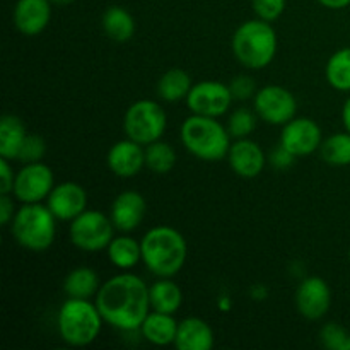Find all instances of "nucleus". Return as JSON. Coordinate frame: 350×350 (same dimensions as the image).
Masks as SVG:
<instances>
[{"label": "nucleus", "instance_id": "79ce46f5", "mask_svg": "<svg viewBox=\"0 0 350 350\" xmlns=\"http://www.w3.org/2000/svg\"><path fill=\"white\" fill-rule=\"evenodd\" d=\"M53 3H60V5H65V3H70L74 2V0H51Z\"/></svg>", "mask_w": 350, "mask_h": 350}, {"label": "nucleus", "instance_id": "37998d69", "mask_svg": "<svg viewBox=\"0 0 350 350\" xmlns=\"http://www.w3.org/2000/svg\"><path fill=\"white\" fill-rule=\"evenodd\" d=\"M344 350H350V335H349L347 342H345V347H344Z\"/></svg>", "mask_w": 350, "mask_h": 350}, {"label": "nucleus", "instance_id": "f03ea898", "mask_svg": "<svg viewBox=\"0 0 350 350\" xmlns=\"http://www.w3.org/2000/svg\"><path fill=\"white\" fill-rule=\"evenodd\" d=\"M140 248L144 265L156 277H174L187 262V241L171 226L150 228L140 239Z\"/></svg>", "mask_w": 350, "mask_h": 350}, {"label": "nucleus", "instance_id": "7ed1b4c3", "mask_svg": "<svg viewBox=\"0 0 350 350\" xmlns=\"http://www.w3.org/2000/svg\"><path fill=\"white\" fill-rule=\"evenodd\" d=\"M180 137L191 156L207 163L226 159L231 149V133L212 116L191 115L181 125Z\"/></svg>", "mask_w": 350, "mask_h": 350}, {"label": "nucleus", "instance_id": "7c9ffc66", "mask_svg": "<svg viewBox=\"0 0 350 350\" xmlns=\"http://www.w3.org/2000/svg\"><path fill=\"white\" fill-rule=\"evenodd\" d=\"M44 152H46V144H44L43 137L34 135V133H27V137L23 142V147H21L19 150L17 159H19L23 164L38 163V161L43 159Z\"/></svg>", "mask_w": 350, "mask_h": 350}, {"label": "nucleus", "instance_id": "a19ab883", "mask_svg": "<svg viewBox=\"0 0 350 350\" xmlns=\"http://www.w3.org/2000/svg\"><path fill=\"white\" fill-rule=\"evenodd\" d=\"M342 122H344L345 130L350 133V96L347 101H345L344 108H342Z\"/></svg>", "mask_w": 350, "mask_h": 350}, {"label": "nucleus", "instance_id": "aec40b11", "mask_svg": "<svg viewBox=\"0 0 350 350\" xmlns=\"http://www.w3.org/2000/svg\"><path fill=\"white\" fill-rule=\"evenodd\" d=\"M140 334L147 342L154 345H171L176 340L178 321L173 314L161 313V311H150L140 327Z\"/></svg>", "mask_w": 350, "mask_h": 350}, {"label": "nucleus", "instance_id": "20e7f679", "mask_svg": "<svg viewBox=\"0 0 350 350\" xmlns=\"http://www.w3.org/2000/svg\"><path fill=\"white\" fill-rule=\"evenodd\" d=\"M231 44L236 60L243 67L260 70L269 67L275 58L277 33L267 21H246L236 29Z\"/></svg>", "mask_w": 350, "mask_h": 350}, {"label": "nucleus", "instance_id": "f704fd0d", "mask_svg": "<svg viewBox=\"0 0 350 350\" xmlns=\"http://www.w3.org/2000/svg\"><path fill=\"white\" fill-rule=\"evenodd\" d=\"M267 159H269V163L272 164L273 167H277V170H287V167H291L294 164L296 156L291 154L286 147H282L279 144V147H275Z\"/></svg>", "mask_w": 350, "mask_h": 350}, {"label": "nucleus", "instance_id": "a211bd4d", "mask_svg": "<svg viewBox=\"0 0 350 350\" xmlns=\"http://www.w3.org/2000/svg\"><path fill=\"white\" fill-rule=\"evenodd\" d=\"M51 0H17L14 7V24L24 36H38L46 29L51 19Z\"/></svg>", "mask_w": 350, "mask_h": 350}, {"label": "nucleus", "instance_id": "9d476101", "mask_svg": "<svg viewBox=\"0 0 350 350\" xmlns=\"http://www.w3.org/2000/svg\"><path fill=\"white\" fill-rule=\"evenodd\" d=\"M55 187V174L50 166L38 161L27 163L16 173L12 195L21 204H41Z\"/></svg>", "mask_w": 350, "mask_h": 350}, {"label": "nucleus", "instance_id": "9b49d317", "mask_svg": "<svg viewBox=\"0 0 350 350\" xmlns=\"http://www.w3.org/2000/svg\"><path fill=\"white\" fill-rule=\"evenodd\" d=\"M232 99L234 98L229 85L217 81H202L191 85L185 101L191 115L219 118L229 111Z\"/></svg>", "mask_w": 350, "mask_h": 350}, {"label": "nucleus", "instance_id": "473e14b6", "mask_svg": "<svg viewBox=\"0 0 350 350\" xmlns=\"http://www.w3.org/2000/svg\"><path fill=\"white\" fill-rule=\"evenodd\" d=\"M287 0H253V10L258 19L273 23L286 10Z\"/></svg>", "mask_w": 350, "mask_h": 350}, {"label": "nucleus", "instance_id": "4c0bfd02", "mask_svg": "<svg viewBox=\"0 0 350 350\" xmlns=\"http://www.w3.org/2000/svg\"><path fill=\"white\" fill-rule=\"evenodd\" d=\"M318 2H320L323 7H327V9H332V10H340L350 5V0H318Z\"/></svg>", "mask_w": 350, "mask_h": 350}, {"label": "nucleus", "instance_id": "ddd939ff", "mask_svg": "<svg viewBox=\"0 0 350 350\" xmlns=\"http://www.w3.org/2000/svg\"><path fill=\"white\" fill-rule=\"evenodd\" d=\"M296 308L306 320H321L332 306V289L321 277H306L296 289Z\"/></svg>", "mask_w": 350, "mask_h": 350}, {"label": "nucleus", "instance_id": "5701e85b", "mask_svg": "<svg viewBox=\"0 0 350 350\" xmlns=\"http://www.w3.org/2000/svg\"><path fill=\"white\" fill-rule=\"evenodd\" d=\"M26 137V125L19 116L3 115L0 120V157L17 159Z\"/></svg>", "mask_w": 350, "mask_h": 350}, {"label": "nucleus", "instance_id": "1a4fd4ad", "mask_svg": "<svg viewBox=\"0 0 350 350\" xmlns=\"http://www.w3.org/2000/svg\"><path fill=\"white\" fill-rule=\"evenodd\" d=\"M253 109L260 120L270 125H286L296 118L297 101L289 89L270 84L258 89L253 98Z\"/></svg>", "mask_w": 350, "mask_h": 350}, {"label": "nucleus", "instance_id": "2eb2a0df", "mask_svg": "<svg viewBox=\"0 0 350 350\" xmlns=\"http://www.w3.org/2000/svg\"><path fill=\"white\" fill-rule=\"evenodd\" d=\"M106 163L111 173L118 178H133L146 166V149L142 144L126 137L125 140H118L111 146Z\"/></svg>", "mask_w": 350, "mask_h": 350}, {"label": "nucleus", "instance_id": "c03bdc74", "mask_svg": "<svg viewBox=\"0 0 350 350\" xmlns=\"http://www.w3.org/2000/svg\"><path fill=\"white\" fill-rule=\"evenodd\" d=\"M349 262H350V250H349Z\"/></svg>", "mask_w": 350, "mask_h": 350}, {"label": "nucleus", "instance_id": "2f4dec72", "mask_svg": "<svg viewBox=\"0 0 350 350\" xmlns=\"http://www.w3.org/2000/svg\"><path fill=\"white\" fill-rule=\"evenodd\" d=\"M320 338L323 347L330 350H344L349 334L344 327L337 323H327L320 332Z\"/></svg>", "mask_w": 350, "mask_h": 350}, {"label": "nucleus", "instance_id": "0eeeda50", "mask_svg": "<svg viewBox=\"0 0 350 350\" xmlns=\"http://www.w3.org/2000/svg\"><path fill=\"white\" fill-rule=\"evenodd\" d=\"M166 125L167 116L164 108L150 99H139L133 103L123 118V130L126 137L142 146L161 140Z\"/></svg>", "mask_w": 350, "mask_h": 350}, {"label": "nucleus", "instance_id": "ea45409f", "mask_svg": "<svg viewBox=\"0 0 350 350\" xmlns=\"http://www.w3.org/2000/svg\"><path fill=\"white\" fill-rule=\"evenodd\" d=\"M217 306L222 313H228V311L232 308V299L228 296V294H222V296L217 299Z\"/></svg>", "mask_w": 350, "mask_h": 350}, {"label": "nucleus", "instance_id": "dca6fc26", "mask_svg": "<svg viewBox=\"0 0 350 350\" xmlns=\"http://www.w3.org/2000/svg\"><path fill=\"white\" fill-rule=\"evenodd\" d=\"M228 161L231 170L238 176L252 180V178L260 176L269 159H267L262 147L255 140H250L246 137V139H238L234 144H231Z\"/></svg>", "mask_w": 350, "mask_h": 350}, {"label": "nucleus", "instance_id": "f3484780", "mask_svg": "<svg viewBox=\"0 0 350 350\" xmlns=\"http://www.w3.org/2000/svg\"><path fill=\"white\" fill-rule=\"evenodd\" d=\"M146 211V198H144L139 191L126 190L122 191V193L113 200L109 217H111L115 229H118V231L122 232H132L142 224Z\"/></svg>", "mask_w": 350, "mask_h": 350}, {"label": "nucleus", "instance_id": "b1692460", "mask_svg": "<svg viewBox=\"0 0 350 350\" xmlns=\"http://www.w3.org/2000/svg\"><path fill=\"white\" fill-rule=\"evenodd\" d=\"M99 287H101L99 275L89 267H77L64 279V293L67 294V297L91 299L98 294Z\"/></svg>", "mask_w": 350, "mask_h": 350}, {"label": "nucleus", "instance_id": "c85d7f7f", "mask_svg": "<svg viewBox=\"0 0 350 350\" xmlns=\"http://www.w3.org/2000/svg\"><path fill=\"white\" fill-rule=\"evenodd\" d=\"M321 157L332 166H349L350 164V133H334L321 142Z\"/></svg>", "mask_w": 350, "mask_h": 350}, {"label": "nucleus", "instance_id": "6ab92c4d", "mask_svg": "<svg viewBox=\"0 0 350 350\" xmlns=\"http://www.w3.org/2000/svg\"><path fill=\"white\" fill-rule=\"evenodd\" d=\"M174 347L178 350H211L214 347V332L211 325L197 317H188L178 323Z\"/></svg>", "mask_w": 350, "mask_h": 350}, {"label": "nucleus", "instance_id": "393cba45", "mask_svg": "<svg viewBox=\"0 0 350 350\" xmlns=\"http://www.w3.org/2000/svg\"><path fill=\"white\" fill-rule=\"evenodd\" d=\"M108 260L122 270H130L142 260V248L140 241L133 239L132 236H118L113 238L106 248Z\"/></svg>", "mask_w": 350, "mask_h": 350}, {"label": "nucleus", "instance_id": "c9c22d12", "mask_svg": "<svg viewBox=\"0 0 350 350\" xmlns=\"http://www.w3.org/2000/svg\"><path fill=\"white\" fill-rule=\"evenodd\" d=\"M0 178H2V183H0V193H12L16 174H14L12 167H10L9 159H5V157L0 159Z\"/></svg>", "mask_w": 350, "mask_h": 350}, {"label": "nucleus", "instance_id": "72a5a7b5", "mask_svg": "<svg viewBox=\"0 0 350 350\" xmlns=\"http://www.w3.org/2000/svg\"><path fill=\"white\" fill-rule=\"evenodd\" d=\"M229 88H231L232 98L239 99V101L255 98L256 94L255 81L252 77H248V75H238V77H234L231 84H229Z\"/></svg>", "mask_w": 350, "mask_h": 350}, {"label": "nucleus", "instance_id": "6e6552de", "mask_svg": "<svg viewBox=\"0 0 350 350\" xmlns=\"http://www.w3.org/2000/svg\"><path fill=\"white\" fill-rule=\"evenodd\" d=\"M115 226L111 217L99 211H84L70 221L68 234L75 248L82 252H101L108 248L113 239Z\"/></svg>", "mask_w": 350, "mask_h": 350}, {"label": "nucleus", "instance_id": "f257e3e1", "mask_svg": "<svg viewBox=\"0 0 350 350\" xmlns=\"http://www.w3.org/2000/svg\"><path fill=\"white\" fill-rule=\"evenodd\" d=\"M96 306L103 320L122 332H137L150 313L149 286L135 273H118L101 284Z\"/></svg>", "mask_w": 350, "mask_h": 350}, {"label": "nucleus", "instance_id": "a878e982", "mask_svg": "<svg viewBox=\"0 0 350 350\" xmlns=\"http://www.w3.org/2000/svg\"><path fill=\"white\" fill-rule=\"evenodd\" d=\"M191 77L183 68H171L161 75L157 82V94L163 101L176 103L187 99L191 89Z\"/></svg>", "mask_w": 350, "mask_h": 350}, {"label": "nucleus", "instance_id": "bb28decb", "mask_svg": "<svg viewBox=\"0 0 350 350\" xmlns=\"http://www.w3.org/2000/svg\"><path fill=\"white\" fill-rule=\"evenodd\" d=\"M328 84L342 92H350V46L337 50L325 67Z\"/></svg>", "mask_w": 350, "mask_h": 350}, {"label": "nucleus", "instance_id": "412c9836", "mask_svg": "<svg viewBox=\"0 0 350 350\" xmlns=\"http://www.w3.org/2000/svg\"><path fill=\"white\" fill-rule=\"evenodd\" d=\"M149 299L154 311L174 314L183 303V293L171 277H159V280L149 287Z\"/></svg>", "mask_w": 350, "mask_h": 350}, {"label": "nucleus", "instance_id": "f8f14e48", "mask_svg": "<svg viewBox=\"0 0 350 350\" xmlns=\"http://www.w3.org/2000/svg\"><path fill=\"white\" fill-rule=\"evenodd\" d=\"M321 129L314 120L306 116H296L280 132V146L286 147L296 157H304L313 154L321 147Z\"/></svg>", "mask_w": 350, "mask_h": 350}, {"label": "nucleus", "instance_id": "423d86ee", "mask_svg": "<svg viewBox=\"0 0 350 350\" xmlns=\"http://www.w3.org/2000/svg\"><path fill=\"white\" fill-rule=\"evenodd\" d=\"M14 239L29 252H44L50 248L57 234V217L48 205L23 204L12 219Z\"/></svg>", "mask_w": 350, "mask_h": 350}, {"label": "nucleus", "instance_id": "cd10ccee", "mask_svg": "<svg viewBox=\"0 0 350 350\" xmlns=\"http://www.w3.org/2000/svg\"><path fill=\"white\" fill-rule=\"evenodd\" d=\"M176 166V150L163 140L146 146V167L156 174H167Z\"/></svg>", "mask_w": 350, "mask_h": 350}, {"label": "nucleus", "instance_id": "4be33fe9", "mask_svg": "<svg viewBox=\"0 0 350 350\" xmlns=\"http://www.w3.org/2000/svg\"><path fill=\"white\" fill-rule=\"evenodd\" d=\"M101 24L106 36L116 43H125L135 34V19L129 10L120 5L108 7L103 14Z\"/></svg>", "mask_w": 350, "mask_h": 350}, {"label": "nucleus", "instance_id": "4468645a", "mask_svg": "<svg viewBox=\"0 0 350 350\" xmlns=\"http://www.w3.org/2000/svg\"><path fill=\"white\" fill-rule=\"evenodd\" d=\"M46 205L57 221H74L77 215L88 211V193L74 181L55 185L48 195Z\"/></svg>", "mask_w": 350, "mask_h": 350}, {"label": "nucleus", "instance_id": "58836bf2", "mask_svg": "<svg viewBox=\"0 0 350 350\" xmlns=\"http://www.w3.org/2000/svg\"><path fill=\"white\" fill-rule=\"evenodd\" d=\"M250 294H252V297L255 301H263L267 299V296H269V289H267L265 286H262V284H258V286L252 287Z\"/></svg>", "mask_w": 350, "mask_h": 350}, {"label": "nucleus", "instance_id": "e433bc0d", "mask_svg": "<svg viewBox=\"0 0 350 350\" xmlns=\"http://www.w3.org/2000/svg\"><path fill=\"white\" fill-rule=\"evenodd\" d=\"M14 215V200L10 198V193H0V224L9 226L12 222Z\"/></svg>", "mask_w": 350, "mask_h": 350}, {"label": "nucleus", "instance_id": "c756f323", "mask_svg": "<svg viewBox=\"0 0 350 350\" xmlns=\"http://www.w3.org/2000/svg\"><path fill=\"white\" fill-rule=\"evenodd\" d=\"M258 115L248 108H238L231 113L228 120V130L234 139H246L252 135L256 129Z\"/></svg>", "mask_w": 350, "mask_h": 350}, {"label": "nucleus", "instance_id": "39448f33", "mask_svg": "<svg viewBox=\"0 0 350 350\" xmlns=\"http://www.w3.org/2000/svg\"><path fill=\"white\" fill-rule=\"evenodd\" d=\"M105 320L96 303L89 299L67 297L58 310V335L72 347H88L101 334Z\"/></svg>", "mask_w": 350, "mask_h": 350}]
</instances>
